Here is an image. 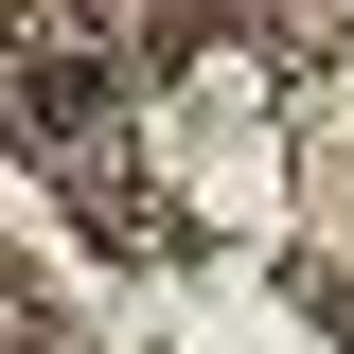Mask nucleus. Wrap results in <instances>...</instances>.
I'll use <instances>...</instances> for the list:
<instances>
[{
  "label": "nucleus",
  "instance_id": "1",
  "mask_svg": "<svg viewBox=\"0 0 354 354\" xmlns=\"http://www.w3.org/2000/svg\"><path fill=\"white\" fill-rule=\"evenodd\" d=\"M106 106H124L106 53H18V71H0V124H18V142H88Z\"/></svg>",
  "mask_w": 354,
  "mask_h": 354
}]
</instances>
